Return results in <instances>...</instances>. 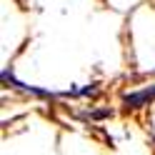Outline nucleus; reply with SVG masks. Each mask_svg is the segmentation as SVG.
Returning a JSON list of instances; mask_svg holds the SVG:
<instances>
[{"label":"nucleus","mask_w":155,"mask_h":155,"mask_svg":"<svg viewBox=\"0 0 155 155\" xmlns=\"http://www.w3.org/2000/svg\"><path fill=\"white\" fill-rule=\"evenodd\" d=\"M153 98H155V88H148V90L125 95V103H128V108H140L143 103H148V100H153Z\"/></svg>","instance_id":"obj_1"}]
</instances>
